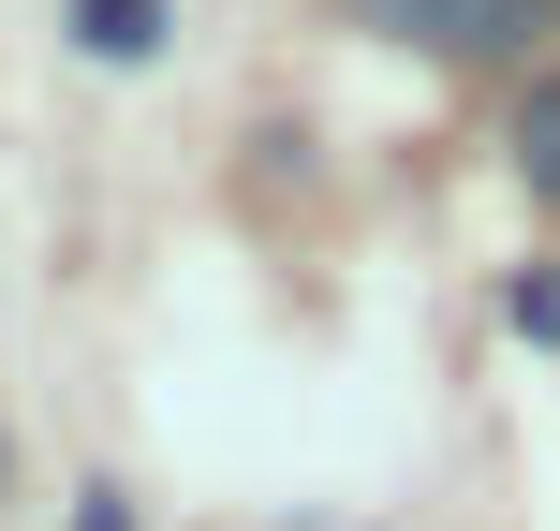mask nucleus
Instances as JSON below:
<instances>
[{
	"label": "nucleus",
	"mask_w": 560,
	"mask_h": 531,
	"mask_svg": "<svg viewBox=\"0 0 560 531\" xmlns=\"http://www.w3.org/2000/svg\"><path fill=\"white\" fill-rule=\"evenodd\" d=\"M384 30H428V45H457V59H502V45H532L546 30V0H369Z\"/></svg>",
	"instance_id": "nucleus-1"
},
{
	"label": "nucleus",
	"mask_w": 560,
	"mask_h": 531,
	"mask_svg": "<svg viewBox=\"0 0 560 531\" xmlns=\"http://www.w3.org/2000/svg\"><path fill=\"white\" fill-rule=\"evenodd\" d=\"M89 45H104V59H148V45H163V15H148V0H89Z\"/></svg>",
	"instance_id": "nucleus-2"
},
{
	"label": "nucleus",
	"mask_w": 560,
	"mask_h": 531,
	"mask_svg": "<svg viewBox=\"0 0 560 531\" xmlns=\"http://www.w3.org/2000/svg\"><path fill=\"white\" fill-rule=\"evenodd\" d=\"M516 163H532V193H560V89H532V118H516Z\"/></svg>",
	"instance_id": "nucleus-3"
}]
</instances>
